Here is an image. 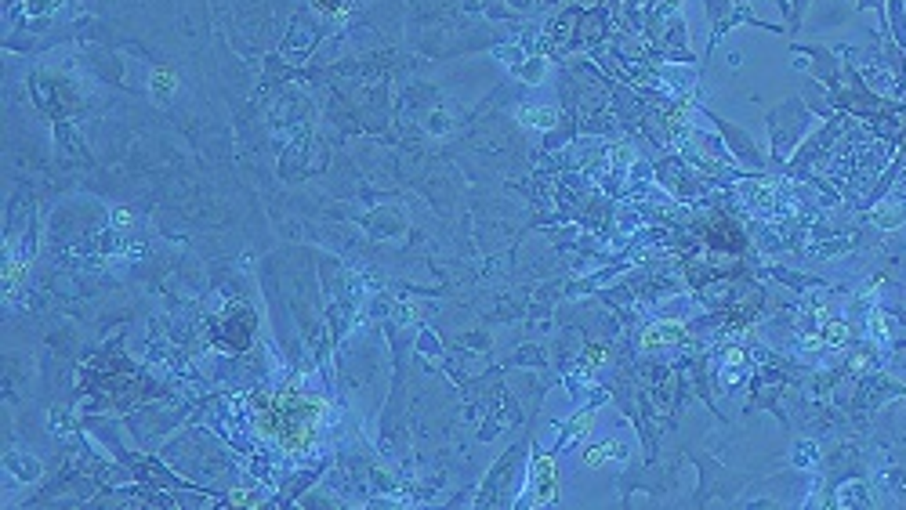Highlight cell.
<instances>
[{
  "label": "cell",
  "instance_id": "6da1fadb",
  "mask_svg": "<svg viewBox=\"0 0 906 510\" xmlns=\"http://www.w3.org/2000/svg\"><path fill=\"white\" fill-rule=\"evenodd\" d=\"M315 423H320V402L287 391V395H280L276 406H272V416L265 420V427L276 434L290 453H301L315 441Z\"/></svg>",
  "mask_w": 906,
  "mask_h": 510
},
{
  "label": "cell",
  "instance_id": "7a4b0ae2",
  "mask_svg": "<svg viewBox=\"0 0 906 510\" xmlns=\"http://www.w3.org/2000/svg\"><path fill=\"white\" fill-rule=\"evenodd\" d=\"M558 496V478H555V463L547 460V456H540L537 460V467H533V507H540V503H551Z\"/></svg>",
  "mask_w": 906,
  "mask_h": 510
},
{
  "label": "cell",
  "instance_id": "3957f363",
  "mask_svg": "<svg viewBox=\"0 0 906 510\" xmlns=\"http://www.w3.org/2000/svg\"><path fill=\"white\" fill-rule=\"evenodd\" d=\"M671 340H678V326H657L642 337L645 348H657V344H671Z\"/></svg>",
  "mask_w": 906,
  "mask_h": 510
},
{
  "label": "cell",
  "instance_id": "277c9868",
  "mask_svg": "<svg viewBox=\"0 0 906 510\" xmlns=\"http://www.w3.org/2000/svg\"><path fill=\"white\" fill-rule=\"evenodd\" d=\"M609 456H624V449H620L617 441H605V445H598V449H587V453H584L587 467H598V463L609 460Z\"/></svg>",
  "mask_w": 906,
  "mask_h": 510
},
{
  "label": "cell",
  "instance_id": "5b68a950",
  "mask_svg": "<svg viewBox=\"0 0 906 510\" xmlns=\"http://www.w3.org/2000/svg\"><path fill=\"white\" fill-rule=\"evenodd\" d=\"M591 420H595V413H580V416H577V420L570 423V431H565V434H570V438H565V441H573L577 434H584L587 427H591Z\"/></svg>",
  "mask_w": 906,
  "mask_h": 510
},
{
  "label": "cell",
  "instance_id": "8992f818",
  "mask_svg": "<svg viewBox=\"0 0 906 510\" xmlns=\"http://www.w3.org/2000/svg\"><path fill=\"white\" fill-rule=\"evenodd\" d=\"M809 8V0H794V26H797V18H802V11Z\"/></svg>",
  "mask_w": 906,
  "mask_h": 510
},
{
  "label": "cell",
  "instance_id": "52a82bcc",
  "mask_svg": "<svg viewBox=\"0 0 906 510\" xmlns=\"http://www.w3.org/2000/svg\"><path fill=\"white\" fill-rule=\"evenodd\" d=\"M315 4H320L323 11H337V0H315Z\"/></svg>",
  "mask_w": 906,
  "mask_h": 510
}]
</instances>
